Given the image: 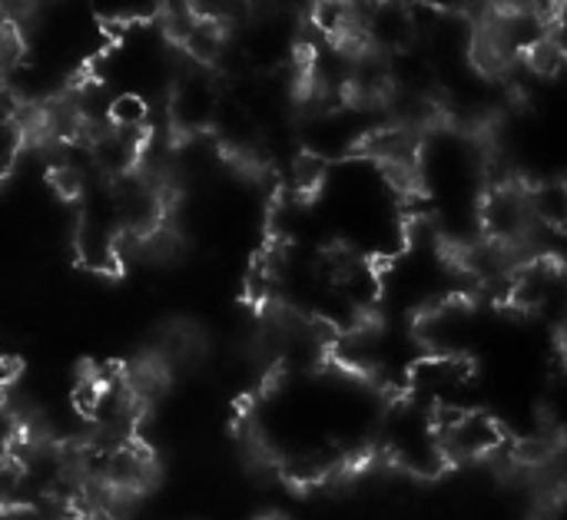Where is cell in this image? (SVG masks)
Masks as SVG:
<instances>
[{"label":"cell","mask_w":567,"mask_h":520,"mask_svg":"<svg viewBox=\"0 0 567 520\" xmlns=\"http://www.w3.org/2000/svg\"><path fill=\"white\" fill-rule=\"evenodd\" d=\"M83 520H96V518H83Z\"/></svg>","instance_id":"obj_5"},{"label":"cell","mask_w":567,"mask_h":520,"mask_svg":"<svg viewBox=\"0 0 567 520\" xmlns=\"http://www.w3.org/2000/svg\"><path fill=\"white\" fill-rule=\"evenodd\" d=\"M20 146H23V136H20V123L10 110L0 106V176L10 173V166L17 163L20 156Z\"/></svg>","instance_id":"obj_2"},{"label":"cell","mask_w":567,"mask_h":520,"mask_svg":"<svg viewBox=\"0 0 567 520\" xmlns=\"http://www.w3.org/2000/svg\"><path fill=\"white\" fill-rule=\"evenodd\" d=\"M17 441V412L10 402V382L0 365V455H7Z\"/></svg>","instance_id":"obj_3"},{"label":"cell","mask_w":567,"mask_h":520,"mask_svg":"<svg viewBox=\"0 0 567 520\" xmlns=\"http://www.w3.org/2000/svg\"><path fill=\"white\" fill-rule=\"evenodd\" d=\"M432 418H435L439 451L445 461L488 458L492 451H498V445L505 438L502 428L495 425V418H488L485 412H475V408L442 405V408H432Z\"/></svg>","instance_id":"obj_1"},{"label":"cell","mask_w":567,"mask_h":520,"mask_svg":"<svg viewBox=\"0 0 567 520\" xmlns=\"http://www.w3.org/2000/svg\"><path fill=\"white\" fill-rule=\"evenodd\" d=\"M13 520H50L47 514H40V511H30V514H20V518Z\"/></svg>","instance_id":"obj_4"}]
</instances>
